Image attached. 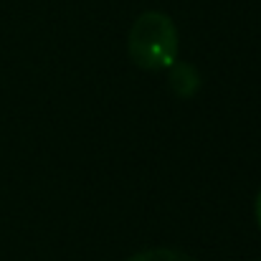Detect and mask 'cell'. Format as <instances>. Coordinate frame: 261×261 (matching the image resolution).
Segmentation results:
<instances>
[{
  "mask_svg": "<svg viewBox=\"0 0 261 261\" xmlns=\"http://www.w3.org/2000/svg\"><path fill=\"white\" fill-rule=\"evenodd\" d=\"M127 54L142 71H163L177 61V28L160 10L142 13L127 36Z\"/></svg>",
  "mask_w": 261,
  "mask_h": 261,
  "instance_id": "obj_1",
  "label": "cell"
},
{
  "mask_svg": "<svg viewBox=\"0 0 261 261\" xmlns=\"http://www.w3.org/2000/svg\"><path fill=\"white\" fill-rule=\"evenodd\" d=\"M127 261H198L182 251H175V249H147V251H140L135 256H129Z\"/></svg>",
  "mask_w": 261,
  "mask_h": 261,
  "instance_id": "obj_3",
  "label": "cell"
},
{
  "mask_svg": "<svg viewBox=\"0 0 261 261\" xmlns=\"http://www.w3.org/2000/svg\"><path fill=\"white\" fill-rule=\"evenodd\" d=\"M254 211H256V223H259V228H261V190H259V195H256V203H254Z\"/></svg>",
  "mask_w": 261,
  "mask_h": 261,
  "instance_id": "obj_4",
  "label": "cell"
},
{
  "mask_svg": "<svg viewBox=\"0 0 261 261\" xmlns=\"http://www.w3.org/2000/svg\"><path fill=\"white\" fill-rule=\"evenodd\" d=\"M165 71H168V87H170V91H173L175 96H180V99H190V96L200 89V84H203L200 71H198L193 64L175 61Z\"/></svg>",
  "mask_w": 261,
  "mask_h": 261,
  "instance_id": "obj_2",
  "label": "cell"
}]
</instances>
